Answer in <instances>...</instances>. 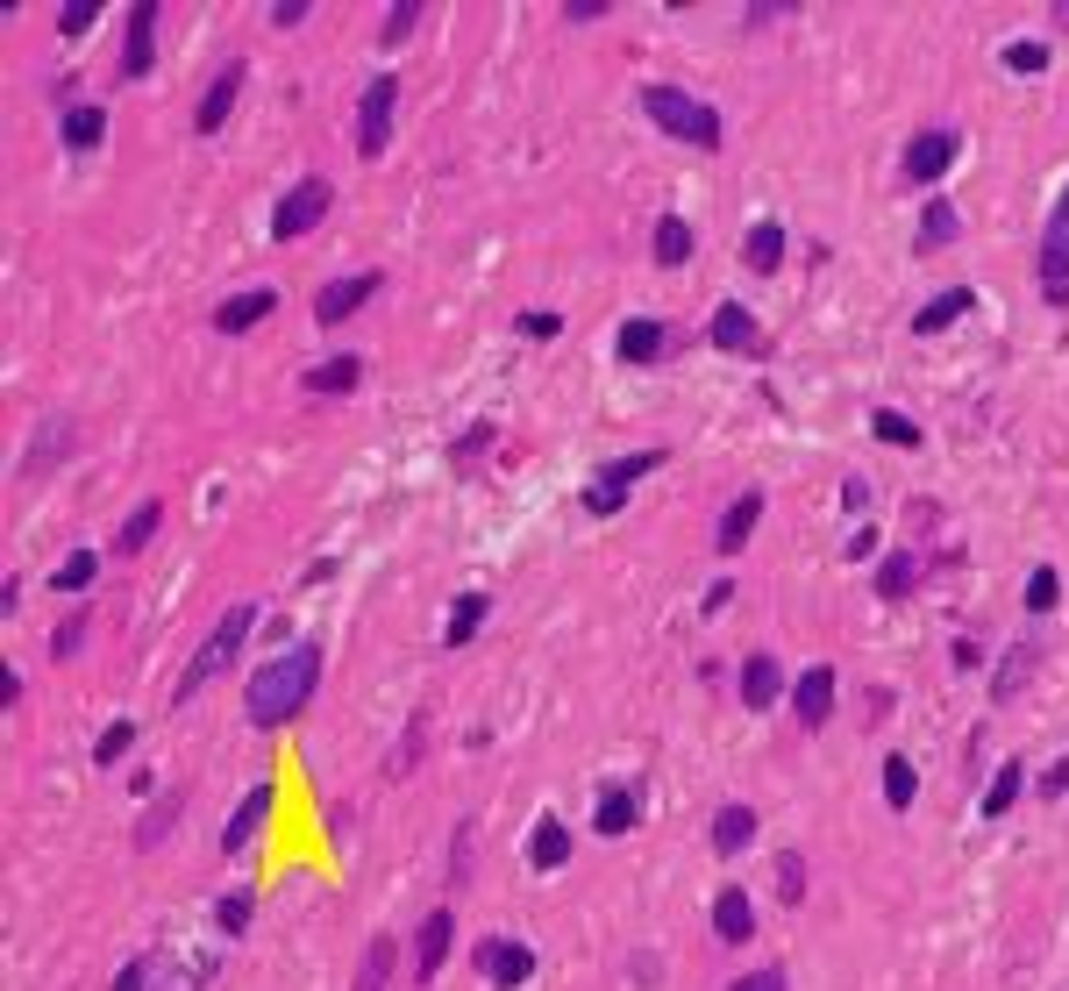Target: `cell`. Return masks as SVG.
<instances>
[{"label":"cell","instance_id":"1","mask_svg":"<svg viewBox=\"0 0 1069 991\" xmlns=\"http://www.w3.org/2000/svg\"><path fill=\"white\" fill-rule=\"evenodd\" d=\"M314 685H321V642H293V650H279L271 664L250 671L243 707L258 728H279V720H293L314 699Z\"/></svg>","mask_w":1069,"mask_h":991},{"label":"cell","instance_id":"2","mask_svg":"<svg viewBox=\"0 0 1069 991\" xmlns=\"http://www.w3.org/2000/svg\"><path fill=\"white\" fill-rule=\"evenodd\" d=\"M642 115H650L656 129H670V137L699 143V150H720V143H728L720 108H713V100H691L685 86H642Z\"/></svg>","mask_w":1069,"mask_h":991},{"label":"cell","instance_id":"3","mask_svg":"<svg viewBox=\"0 0 1069 991\" xmlns=\"http://www.w3.org/2000/svg\"><path fill=\"white\" fill-rule=\"evenodd\" d=\"M250 621H258V607H229V613H221V621H215V635H207V642H200V650H193V664H186V671H178V685H172V699H178V707H186V699H193V693H200V685H207V678H215V671H229V656H236V650H243V635H250Z\"/></svg>","mask_w":1069,"mask_h":991},{"label":"cell","instance_id":"4","mask_svg":"<svg viewBox=\"0 0 1069 991\" xmlns=\"http://www.w3.org/2000/svg\"><path fill=\"white\" fill-rule=\"evenodd\" d=\"M393 108H400V79L393 72H379V79L364 86V100H357V157L379 164L385 157V137H393Z\"/></svg>","mask_w":1069,"mask_h":991},{"label":"cell","instance_id":"5","mask_svg":"<svg viewBox=\"0 0 1069 991\" xmlns=\"http://www.w3.org/2000/svg\"><path fill=\"white\" fill-rule=\"evenodd\" d=\"M328 200H336V186H328V178H299V186L271 207V243H299L314 221H328Z\"/></svg>","mask_w":1069,"mask_h":991},{"label":"cell","instance_id":"6","mask_svg":"<svg viewBox=\"0 0 1069 991\" xmlns=\"http://www.w3.org/2000/svg\"><path fill=\"white\" fill-rule=\"evenodd\" d=\"M478 978L500 984V991H521V984L535 978V949H528V941H514V935H492L486 949H478Z\"/></svg>","mask_w":1069,"mask_h":991},{"label":"cell","instance_id":"7","mask_svg":"<svg viewBox=\"0 0 1069 991\" xmlns=\"http://www.w3.org/2000/svg\"><path fill=\"white\" fill-rule=\"evenodd\" d=\"M956 150H962L956 129H920V137L906 143V178H913V186H935V178H948Z\"/></svg>","mask_w":1069,"mask_h":991},{"label":"cell","instance_id":"8","mask_svg":"<svg viewBox=\"0 0 1069 991\" xmlns=\"http://www.w3.org/2000/svg\"><path fill=\"white\" fill-rule=\"evenodd\" d=\"M243 79H250V65H243V57L215 72V86H207V94H200V108H193V137H215V129L229 122V115H236V94H243Z\"/></svg>","mask_w":1069,"mask_h":991},{"label":"cell","instance_id":"9","mask_svg":"<svg viewBox=\"0 0 1069 991\" xmlns=\"http://www.w3.org/2000/svg\"><path fill=\"white\" fill-rule=\"evenodd\" d=\"M379 272H357V279H336V285H321V293H314V322L321 328H336V322H350L357 307H364V300H379Z\"/></svg>","mask_w":1069,"mask_h":991},{"label":"cell","instance_id":"10","mask_svg":"<svg viewBox=\"0 0 1069 991\" xmlns=\"http://www.w3.org/2000/svg\"><path fill=\"white\" fill-rule=\"evenodd\" d=\"M150 57H157V0H135L122 36V79H150Z\"/></svg>","mask_w":1069,"mask_h":991},{"label":"cell","instance_id":"11","mask_svg":"<svg viewBox=\"0 0 1069 991\" xmlns=\"http://www.w3.org/2000/svg\"><path fill=\"white\" fill-rule=\"evenodd\" d=\"M792 714H799V728H827V720H835V664L799 671V685H792Z\"/></svg>","mask_w":1069,"mask_h":991},{"label":"cell","instance_id":"12","mask_svg":"<svg viewBox=\"0 0 1069 991\" xmlns=\"http://www.w3.org/2000/svg\"><path fill=\"white\" fill-rule=\"evenodd\" d=\"M449 935H457V921H449V906H435L428 921H421V935H414V978H421V984H435V978H443Z\"/></svg>","mask_w":1069,"mask_h":991},{"label":"cell","instance_id":"13","mask_svg":"<svg viewBox=\"0 0 1069 991\" xmlns=\"http://www.w3.org/2000/svg\"><path fill=\"white\" fill-rule=\"evenodd\" d=\"M271 806H279V792H271V785H250V792H243V806H236V820L221 828V849H229V856H243L250 842H258V828H264V814H271Z\"/></svg>","mask_w":1069,"mask_h":991},{"label":"cell","instance_id":"14","mask_svg":"<svg viewBox=\"0 0 1069 991\" xmlns=\"http://www.w3.org/2000/svg\"><path fill=\"white\" fill-rule=\"evenodd\" d=\"M271 307H279V293H271V285H250V293H236V300L215 307V328H221V336H243V328L271 322Z\"/></svg>","mask_w":1069,"mask_h":991},{"label":"cell","instance_id":"15","mask_svg":"<svg viewBox=\"0 0 1069 991\" xmlns=\"http://www.w3.org/2000/svg\"><path fill=\"white\" fill-rule=\"evenodd\" d=\"M613 350H621V364H656L664 350H677V336L664 322H621V342H613Z\"/></svg>","mask_w":1069,"mask_h":991},{"label":"cell","instance_id":"16","mask_svg":"<svg viewBox=\"0 0 1069 991\" xmlns=\"http://www.w3.org/2000/svg\"><path fill=\"white\" fill-rule=\"evenodd\" d=\"M1041 300L1069 307V229H1048V243H1041Z\"/></svg>","mask_w":1069,"mask_h":991},{"label":"cell","instance_id":"17","mask_svg":"<svg viewBox=\"0 0 1069 991\" xmlns=\"http://www.w3.org/2000/svg\"><path fill=\"white\" fill-rule=\"evenodd\" d=\"M713 935L720 941H749V935H756V906H749L742 884H728V892L713 899Z\"/></svg>","mask_w":1069,"mask_h":991},{"label":"cell","instance_id":"18","mask_svg":"<svg viewBox=\"0 0 1069 991\" xmlns=\"http://www.w3.org/2000/svg\"><path fill=\"white\" fill-rule=\"evenodd\" d=\"M713 342L720 350H742V357H763V328L749 322V307H734V300L713 314Z\"/></svg>","mask_w":1069,"mask_h":991},{"label":"cell","instance_id":"19","mask_svg":"<svg viewBox=\"0 0 1069 991\" xmlns=\"http://www.w3.org/2000/svg\"><path fill=\"white\" fill-rule=\"evenodd\" d=\"M393 963H400L393 935H371L364 956H357V984H350V991H385V984H393Z\"/></svg>","mask_w":1069,"mask_h":991},{"label":"cell","instance_id":"20","mask_svg":"<svg viewBox=\"0 0 1069 991\" xmlns=\"http://www.w3.org/2000/svg\"><path fill=\"white\" fill-rule=\"evenodd\" d=\"M57 137H65L72 150H94L100 137H108V108H94V100H79V108L57 115Z\"/></svg>","mask_w":1069,"mask_h":991},{"label":"cell","instance_id":"21","mask_svg":"<svg viewBox=\"0 0 1069 991\" xmlns=\"http://www.w3.org/2000/svg\"><path fill=\"white\" fill-rule=\"evenodd\" d=\"M777 685H785V671H777V656H749L742 664V707H777Z\"/></svg>","mask_w":1069,"mask_h":991},{"label":"cell","instance_id":"22","mask_svg":"<svg viewBox=\"0 0 1069 991\" xmlns=\"http://www.w3.org/2000/svg\"><path fill=\"white\" fill-rule=\"evenodd\" d=\"M486 613H492V592H463L457 607H449V628H443V650H463V642L486 628Z\"/></svg>","mask_w":1069,"mask_h":991},{"label":"cell","instance_id":"23","mask_svg":"<svg viewBox=\"0 0 1069 991\" xmlns=\"http://www.w3.org/2000/svg\"><path fill=\"white\" fill-rule=\"evenodd\" d=\"M970 307H977V293H970V285H956V293H935V300H927V307L913 314V328H920V336H941V328L962 322Z\"/></svg>","mask_w":1069,"mask_h":991},{"label":"cell","instance_id":"24","mask_svg":"<svg viewBox=\"0 0 1069 991\" xmlns=\"http://www.w3.org/2000/svg\"><path fill=\"white\" fill-rule=\"evenodd\" d=\"M756 521H763V492H742V500L720 514V535H713V543H720V549H742L749 535H756Z\"/></svg>","mask_w":1069,"mask_h":991},{"label":"cell","instance_id":"25","mask_svg":"<svg viewBox=\"0 0 1069 991\" xmlns=\"http://www.w3.org/2000/svg\"><path fill=\"white\" fill-rule=\"evenodd\" d=\"M749 842H756V814H749V806H720V814H713V849L742 856Z\"/></svg>","mask_w":1069,"mask_h":991},{"label":"cell","instance_id":"26","mask_svg":"<svg viewBox=\"0 0 1069 991\" xmlns=\"http://www.w3.org/2000/svg\"><path fill=\"white\" fill-rule=\"evenodd\" d=\"M742 258H749V272H777V264H785V229H777V221H756L749 243H742Z\"/></svg>","mask_w":1069,"mask_h":991},{"label":"cell","instance_id":"27","mask_svg":"<svg viewBox=\"0 0 1069 991\" xmlns=\"http://www.w3.org/2000/svg\"><path fill=\"white\" fill-rule=\"evenodd\" d=\"M1027 678H1034V642H1013V656H1005L999 678H991V699H999V707H1013V693H1019Z\"/></svg>","mask_w":1069,"mask_h":991},{"label":"cell","instance_id":"28","mask_svg":"<svg viewBox=\"0 0 1069 991\" xmlns=\"http://www.w3.org/2000/svg\"><path fill=\"white\" fill-rule=\"evenodd\" d=\"M157 529H164V507H157V500H143V507H135V514L122 521L114 549H122V557H135V549H150V535H157Z\"/></svg>","mask_w":1069,"mask_h":991},{"label":"cell","instance_id":"29","mask_svg":"<svg viewBox=\"0 0 1069 991\" xmlns=\"http://www.w3.org/2000/svg\"><path fill=\"white\" fill-rule=\"evenodd\" d=\"M1019 792H1027V771H1019V763H999V777H991V792H984V820H1005Z\"/></svg>","mask_w":1069,"mask_h":991},{"label":"cell","instance_id":"30","mask_svg":"<svg viewBox=\"0 0 1069 991\" xmlns=\"http://www.w3.org/2000/svg\"><path fill=\"white\" fill-rule=\"evenodd\" d=\"M94 578H100V549H72V557L51 570V592H86Z\"/></svg>","mask_w":1069,"mask_h":991},{"label":"cell","instance_id":"31","mask_svg":"<svg viewBox=\"0 0 1069 991\" xmlns=\"http://www.w3.org/2000/svg\"><path fill=\"white\" fill-rule=\"evenodd\" d=\"M364 379V357H328L321 371H307V393H350Z\"/></svg>","mask_w":1069,"mask_h":991},{"label":"cell","instance_id":"32","mask_svg":"<svg viewBox=\"0 0 1069 991\" xmlns=\"http://www.w3.org/2000/svg\"><path fill=\"white\" fill-rule=\"evenodd\" d=\"M592 828H599V835H628V828H635V792H599Z\"/></svg>","mask_w":1069,"mask_h":991},{"label":"cell","instance_id":"33","mask_svg":"<svg viewBox=\"0 0 1069 991\" xmlns=\"http://www.w3.org/2000/svg\"><path fill=\"white\" fill-rule=\"evenodd\" d=\"M685 258H691V221L664 215V221H656V264H685Z\"/></svg>","mask_w":1069,"mask_h":991},{"label":"cell","instance_id":"34","mask_svg":"<svg viewBox=\"0 0 1069 991\" xmlns=\"http://www.w3.org/2000/svg\"><path fill=\"white\" fill-rule=\"evenodd\" d=\"M564 856H570V835L556 828V820H542V828L528 835V863H535V870H556Z\"/></svg>","mask_w":1069,"mask_h":991},{"label":"cell","instance_id":"35","mask_svg":"<svg viewBox=\"0 0 1069 991\" xmlns=\"http://www.w3.org/2000/svg\"><path fill=\"white\" fill-rule=\"evenodd\" d=\"M884 799H892L898 814H906V806L920 799V771H913L906 756H892V763H884Z\"/></svg>","mask_w":1069,"mask_h":991},{"label":"cell","instance_id":"36","mask_svg":"<svg viewBox=\"0 0 1069 991\" xmlns=\"http://www.w3.org/2000/svg\"><path fill=\"white\" fill-rule=\"evenodd\" d=\"M913 578H920V564H913L906 549L877 564V592H884V599H906V592H913Z\"/></svg>","mask_w":1069,"mask_h":991},{"label":"cell","instance_id":"37","mask_svg":"<svg viewBox=\"0 0 1069 991\" xmlns=\"http://www.w3.org/2000/svg\"><path fill=\"white\" fill-rule=\"evenodd\" d=\"M956 229H962V221H956V207H948V200H927V215H920V250H941Z\"/></svg>","mask_w":1069,"mask_h":991},{"label":"cell","instance_id":"38","mask_svg":"<svg viewBox=\"0 0 1069 991\" xmlns=\"http://www.w3.org/2000/svg\"><path fill=\"white\" fill-rule=\"evenodd\" d=\"M656 464H664V449H635V457H621V464H607V471H599V486H635L642 471H656Z\"/></svg>","mask_w":1069,"mask_h":991},{"label":"cell","instance_id":"39","mask_svg":"<svg viewBox=\"0 0 1069 991\" xmlns=\"http://www.w3.org/2000/svg\"><path fill=\"white\" fill-rule=\"evenodd\" d=\"M870 428H877V443H898V449L920 443V422H906L898 407H877V414H870Z\"/></svg>","mask_w":1069,"mask_h":991},{"label":"cell","instance_id":"40","mask_svg":"<svg viewBox=\"0 0 1069 991\" xmlns=\"http://www.w3.org/2000/svg\"><path fill=\"white\" fill-rule=\"evenodd\" d=\"M777 899H785V906H799V899H806V856L799 849L777 856Z\"/></svg>","mask_w":1069,"mask_h":991},{"label":"cell","instance_id":"41","mask_svg":"<svg viewBox=\"0 0 1069 991\" xmlns=\"http://www.w3.org/2000/svg\"><path fill=\"white\" fill-rule=\"evenodd\" d=\"M129 742H135V720H114V728L94 742V763H100V771H108V763H122V756H129Z\"/></svg>","mask_w":1069,"mask_h":991},{"label":"cell","instance_id":"42","mask_svg":"<svg viewBox=\"0 0 1069 991\" xmlns=\"http://www.w3.org/2000/svg\"><path fill=\"white\" fill-rule=\"evenodd\" d=\"M178 806H186V792H172V799H164V814H157V820H143V828H135V849H157L164 835H172V814H178Z\"/></svg>","mask_w":1069,"mask_h":991},{"label":"cell","instance_id":"43","mask_svg":"<svg viewBox=\"0 0 1069 991\" xmlns=\"http://www.w3.org/2000/svg\"><path fill=\"white\" fill-rule=\"evenodd\" d=\"M86 621H94V607H79V613H65V621H57V635H51V650L57 656H72L86 642Z\"/></svg>","mask_w":1069,"mask_h":991},{"label":"cell","instance_id":"44","mask_svg":"<svg viewBox=\"0 0 1069 991\" xmlns=\"http://www.w3.org/2000/svg\"><path fill=\"white\" fill-rule=\"evenodd\" d=\"M215 921H221V935H243V927H250V892H221Z\"/></svg>","mask_w":1069,"mask_h":991},{"label":"cell","instance_id":"45","mask_svg":"<svg viewBox=\"0 0 1069 991\" xmlns=\"http://www.w3.org/2000/svg\"><path fill=\"white\" fill-rule=\"evenodd\" d=\"M65 443H72V428H65V422H57V435H51V443H43V435H36V449H29V464H22V478H36V471H43V464H57V457H65Z\"/></svg>","mask_w":1069,"mask_h":991},{"label":"cell","instance_id":"46","mask_svg":"<svg viewBox=\"0 0 1069 991\" xmlns=\"http://www.w3.org/2000/svg\"><path fill=\"white\" fill-rule=\"evenodd\" d=\"M1056 599H1062V578H1056V570L1041 564V570H1034V578H1027V607H1034V613H1048V607H1056Z\"/></svg>","mask_w":1069,"mask_h":991},{"label":"cell","instance_id":"47","mask_svg":"<svg viewBox=\"0 0 1069 991\" xmlns=\"http://www.w3.org/2000/svg\"><path fill=\"white\" fill-rule=\"evenodd\" d=\"M414 22H421V8H414V0H400V8H385V22H379V43H400V36H414Z\"/></svg>","mask_w":1069,"mask_h":991},{"label":"cell","instance_id":"48","mask_svg":"<svg viewBox=\"0 0 1069 991\" xmlns=\"http://www.w3.org/2000/svg\"><path fill=\"white\" fill-rule=\"evenodd\" d=\"M1005 72H1048V43H1005Z\"/></svg>","mask_w":1069,"mask_h":991},{"label":"cell","instance_id":"49","mask_svg":"<svg viewBox=\"0 0 1069 991\" xmlns=\"http://www.w3.org/2000/svg\"><path fill=\"white\" fill-rule=\"evenodd\" d=\"M94 0H65V8H57V29H65V36H86V29H94Z\"/></svg>","mask_w":1069,"mask_h":991},{"label":"cell","instance_id":"50","mask_svg":"<svg viewBox=\"0 0 1069 991\" xmlns=\"http://www.w3.org/2000/svg\"><path fill=\"white\" fill-rule=\"evenodd\" d=\"M150 970H157V956H135V963H122L114 991H150Z\"/></svg>","mask_w":1069,"mask_h":991},{"label":"cell","instance_id":"51","mask_svg":"<svg viewBox=\"0 0 1069 991\" xmlns=\"http://www.w3.org/2000/svg\"><path fill=\"white\" fill-rule=\"evenodd\" d=\"M621 500H628L621 486H592L585 492V514H621Z\"/></svg>","mask_w":1069,"mask_h":991},{"label":"cell","instance_id":"52","mask_svg":"<svg viewBox=\"0 0 1069 991\" xmlns=\"http://www.w3.org/2000/svg\"><path fill=\"white\" fill-rule=\"evenodd\" d=\"M728 991H792V984H785V970H749V978H734Z\"/></svg>","mask_w":1069,"mask_h":991},{"label":"cell","instance_id":"53","mask_svg":"<svg viewBox=\"0 0 1069 991\" xmlns=\"http://www.w3.org/2000/svg\"><path fill=\"white\" fill-rule=\"evenodd\" d=\"M207 984V963H186V970H172V978H164V991H200Z\"/></svg>","mask_w":1069,"mask_h":991},{"label":"cell","instance_id":"54","mask_svg":"<svg viewBox=\"0 0 1069 991\" xmlns=\"http://www.w3.org/2000/svg\"><path fill=\"white\" fill-rule=\"evenodd\" d=\"M948 664H956V671H977V664H984V650H977V642H948Z\"/></svg>","mask_w":1069,"mask_h":991},{"label":"cell","instance_id":"55","mask_svg":"<svg viewBox=\"0 0 1069 991\" xmlns=\"http://www.w3.org/2000/svg\"><path fill=\"white\" fill-rule=\"evenodd\" d=\"M556 328H564L556 314H521V336H535V342H542V336H556Z\"/></svg>","mask_w":1069,"mask_h":991},{"label":"cell","instance_id":"56","mask_svg":"<svg viewBox=\"0 0 1069 991\" xmlns=\"http://www.w3.org/2000/svg\"><path fill=\"white\" fill-rule=\"evenodd\" d=\"M1062 792H1069V756H1062V763H1056V771H1048V777H1041V799H1062Z\"/></svg>","mask_w":1069,"mask_h":991},{"label":"cell","instance_id":"57","mask_svg":"<svg viewBox=\"0 0 1069 991\" xmlns=\"http://www.w3.org/2000/svg\"><path fill=\"white\" fill-rule=\"evenodd\" d=\"M271 22H279V29H293V22H307V0H279V8H271Z\"/></svg>","mask_w":1069,"mask_h":991},{"label":"cell","instance_id":"58","mask_svg":"<svg viewBox=\"0 0 1069 991\" xmlns=\"http://www.w3.org/2000/svg\"><path fill=\"white\" fill-rule=\"evenodd\" d=\"M72 94H79V79H72V72H65V79H51V100H57V115H65V108H79Z\"/></svg>","mask_w":1069,"mask_h":991},{"label":"cell","instance_id":"59","mask_svg":"<svg viewBox=\"0 0 1069 991\" xmlns=\"http://www.w3.org/2000/svg\"><path fill=\"white\" fill-rule=\"evenodd\" d=\"M592 14H607V0H570L564 22H592Z\"/></svg>","mask_w":1069,"mask_h":991},{"label":"cell","instance_id":"60","mask_svg":"<svg viewBox=\"0 0 1069 991\" xmlns=\"http://www.w3.org/2000/svg\"><path fill=\"white\" fill-rule=\"evenodd\" d=\"M1056 229H1069V193H1062V207H1056Z\"/></svg>","mask_w":1069,"mask_h":991},{"label":"cell","instance_id":"61","mask_svg":"<svg viewBox=\"0 0 1069 991\" xmlns=\"http://www.w3.org/2000/svg\"><path fill=\"white\" fill-rule=\"evenodd\" d=\"M1056 22H1069V0H1062V8H1056Z\"/></svg>","mask_w":1069,"mask_h":991}]
</instances>
